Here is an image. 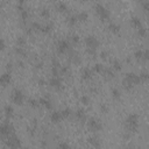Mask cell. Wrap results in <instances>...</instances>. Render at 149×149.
<instances>
[{
  "mask_svg": "<svg viewBox=\"0 0 149 149\" xmlns=\"http://www.w3.org/2000/svg\"><path fill=\"white\" fill-rule=\"evenodd\" d=\"M139 121H140V116L136 113H130L127 115L126 120H125V128L126 132L133 134L136 133L139 129Z\"/></svg>",
  "mask_w": 149,
  "mask_h": 149,
  "instance_id": "6da1fadb",
  "label": "cell"
},
{
  "mask_svg": "<svg viewBox=\"0 0 149 149\" xmlns=\"http://www.w3.org/2000/svg\"><path fill=\"white\" fill-rule=\"evenodd\" d=\"M3 142H5V144H6L8 148H10V149H16V148L22 147L21 140L19 139V136H17L15 133H13V134L8 135L6 139H3Z\"/></svg>",
  "mask_w": 149,
  "mask_h": 149,
  "instance_id": "7a4b0ae2",
  "label": "cell"
},
{
  "mask_svg": "<svg viewBox=\"0 0 149 149\" xmlns=\"http://www.w3.org/2000/svg\"><path fill=\"white\" fill-rule=\"evenodd\" d=\"M94 10H95L97 15L99 16V19L101 21H106V20H108L111 17V12L100 2H97L94 5Z\"/></svg>",
  "mask_w": 149,
  "mask_h": 149,
  "instance_id": "3957f363",
  "label": "cell"
},
{
  "mask_svg": "<svg viewBox=\"0 0 149 149\" xmlns=\"http://www.w3.org/2000/svg\"><path fill=\"white\" fill-rule=\"evenodd\" d=\"M13 133H15L14 126H13L8 120L2 121V123L0 125V135H1V137H2V139H6L8 135H10V134H13Z\"/></svg>",
  "mask_w": 149,
  "mask_h": 149,
  "instance_id": "277c9868",
  "label": "cell"
},
{
  "mask_svg": "<svg viewBox=\"0 0 149 149\" xmlns=\"http://www.w3.org/2000/svg\"><path fill=\"white\" fill-rule=\"evenodd\" d=\"M10 100L15 104V105H23L24 102V93L22 92V90L20 88H14L10 93Z\"/></svg>",
  "mask_w": 149,
  "mask_h": 149,
  "instance_id": "5b68a950",
  "label": "cell"
},
{
  "mask_svg": "<svg viewBox=\"0 0 149 149\" xmlns=\"http://www.w3.org/2000/svg\"><path fill=\"white\" fill-rule=\"evenodd\" d=\"M56 49H57V52L59 55H64L70 50V42L68 40H65V38H62V40H59L57 42Z\"/></svg>",
  "mask_w": 149,
  "mask_h": 149,
  "instance_id": "8992f818",
  "label": "cell"
},
{
  "mask_svg": "<svg viewBox=\"0 0 149 149\" xmlns=\"http://www.w3.org/2000/svg\"><path fill=\"white\" fill-rule=\"evenodd\" d=\"M87 127L92 132H100L102 129V123L97 118H90L87 121Z\"/></svg>",
  "mask_w": 149,
  "mask_h": 149,
  "instance_id": "52a82bcc",
  "label": "cell"
},
{
  "mask_svg": "<svg viewBox=\"0 0 149 149\" xmlns=\"http://www.w3.org/2000/svg\"><path fill=\"white\" fill-rule=\"evenodd\" d=\"M86 48H92V49H97L99 47V40L97 38V36L94 35H87L84 40Z\"/></svg>",
  "mask_w": 149,
  "mask_h": 149,
  "instance_id": "ba28073f",
  "label": "cell"
},
{
  "mask_svg": "<svg viewBox=\"0 0 149 149\" xmlns=\"http://www.w3.org/2000/svg\"><path fill=\"white\" fill-rule=\"evenodd\" d=\"M48 83H49V85H50L51 87H54L56 91H61V90L63 88V81H62V79H61L59 76H58V77L51 76V78L48 80Z\"/></svg>",
  "mask_w": 149,
  "mask_h": 149,
  "instance_id": "9c48e42d",
  "label": "cell"
},
{
  "mask_svg": "<svg viewBox=\"0 0 149 149\" xmlns=\"http://www.w3.org/2000/svg\"><path fill=\"white\" fill-rule=\"evenodd\" d=\"M38 101H40V105H41L42 107H44L47 111H51V109H52V107H54L52 101H51V99H50V97H49V95L41 97V98L38 99Z\"/></svg>",
  "mask_w": 149,
  "mask_h": 149,
  "instance_id": "30bf717a",
  "label": "cell"
},
{
  "mask_svg": "<svg viewBox=\"0 0 149 149\" xmlns=\"http://www.w3.org/2000/svg\"><path fill=\"white\" fill-rule=\"evenodd\" d=\"M125 78H127L128 80H130L135 86L142 83V80H141V78H140V74H137V73H135V72H127V73L125 74Z\"/></svg>",
  "mask_w": 149,
  "mask_h": 149,
  "instance_id": "8fae6325",
  "label": "cell"
},
{
  "mask_svg": "<svg viewBox=\"0 0 149 149\" xmlns=\"http://www.w3.org/2000/svg\"><path fill=\"white\" fill-rule=\"evenodd\" d=\"M10 81H12V72L7 70L6 72H3L1 74V77H0V84H1V86H6Z\"/></svg>",
  "mask_w": 149,
  "mask_h": 149,
  "instance_id": "7c38bea8",
  "label": "cell"
},
{
  "mask_svg": "<svg viewBox=\"0 0 149 149\" xmlns=\"http://www.w3.org/2000/svg\"><path fill=\"white\" fill-rule=\"evenodd\" d=\"M63 120V115L61 111H52L50 114V121L52 123H59Z\"/></svg>",
  "mask_w": 149,
  "mask_h": 149,
  "instance_id": "4fadbf2b",
  "label": "cell"
},
{
  "mask_svg": "<svg viewBox=\"0 0 149 149\" xmlns=\"http://www.w3.org/2000/svg\"><path fill=\"white\" fill-rule=\"evenodd\" d=\"M93 70L92 69H90V68H84L83 70H81V74H80V77H81V80H90L92 77H93Z\"/></svg>",
  "mask_w": 149,
  "mask_h": 149,
  "instance_id": "5bb4252c",
  "label": "cell"
},
{
  "mask_svg": "<svg viewBox=\"0 0 149 149\" xmlns=\"http://www.w3.org/2000/svg\"><path fill=\"white\" fill-rule=\"evenodd\" d=\"M74 118H76V120H78L80 122H84L86 120V111L84 108H78L74 112Z\"/></svg>",
  "mask_w": 149,
  "mask_h": 149,
  "instance_id": "9a60e30c",
  "label": "cell"
},
{
  "mask_svg": "<svg viewBox=\"0 0 149 149\" xmlns=\"http://www.w3.org/2000/svg\"><path fill=\"white\" fill-rule=\"evenodd\" d=\"M55 8H56V10L59 12V13H66V12L69 10V6H68L64 1H57V2L55 3Z\"/></svg>",
  "mask_w": 149,
  "mask_h": 149,
  "instance_id": "2e32d148",
  "label": "cell"
},
{
  "mask_svg": "<svg viewBox=\"0 0 149 149\" xmlns=\"http://www.w3.org/2000/svg\"><path fill=\"white\" fill-rule=\"evenodd\" d=\"M3 114H5V116H6L8 120L12 119V118L14 116V108H13V106L9 105V104L5 105V107H3Z\"/></svg>",
  "mask_w": 149,
  "mask_h": 149,
  "instance_id": "e0dca14e",
  "label": "cell"
},
{
  "mask_svg": "<svg viewBox=\"0 0 149 149\" xmlns=\"http://www.w3.org/2000/svg\"><path fill=\"white\" fill-rule=\"evenodd\" d=\"M87 142L90 143V146H92L93 148H100L101 147V142H100V140H99V137L98 136H90L88 139H87Z\"/></svg>",
  "mask_w": 149,
  "mask_h": 149,
  "instance_id": "ac0fdd59",
  "label": "cell"
},
{
  "mask_svg": "<svg viewBox=\"0 0 149 149\" xmlns=\"http://www.w3.org/2000/svg\"><path fill=\"white\" fill-rule=\"evenodd\" d=\"M52 29H54V23H52V22H47V23L42 24L40 31H41L42 34H50V33L52 31Z\"/></svg>",
  "mask_w": 149,
  "mask_h": 149,
  "instance_id": "d6986e66",
  "label": "cell"
},
{
  "mask_svg": "<svg viewBox=\"0 0 149 149\" xmlns=\"http://www.w3.org/2000/svg\"><path fill=\"white\" fill-rule=\"evenodd\" d=\"M129 22H130V26L133 28H135V29H137V28H140L142 26V21H141V19L139 16H132Z\"/></svg>",
  "mask_w": 149,
  "mask_h": 149,
  "instance_id": "ffe728a7",
  "label": "cell"
},
{
  "mask_svg": "<svg viewBox=\"0 0 149 149\" xmlns=\"http://www.w3.org/2000/svg\"><path fill=\"white\" fill-rule=\"evenodd\" d=\"M108 29H109V31H111L112 34H119L120 30H121V27H120L118 23H115V22H111V23L108 24Z\"/></svg>",
  "mask_w": 149,
  "mask_h": 149,
  "instance_id": "44dd1931",
  "label": "cell"
},
{
  "mask_svg": "<svg viewBox=\"0 0 149 149\" xmlns=\"http://www.w3.org/2000/svg\"><path fill=\"white\" fill-rule=\"evenodd\" d=\"M14 52H15L17 56H21V57H27V55H28V52H27V50L24 49V47H19V45H16V47L14 48Z\"/></svg>",
  "mask_w": 149,
  "mask_h": 149,
  "instance_id": "7402d4cb",
  "label": "cell"
},
{
  "mask_svg": "<svg viewBox=\"0 0 149 149\" xmlns=\"http://www.w3.org/2000/svg\"><path fill=\"white\" fill-rule=\"evenodd\" d=\"M112 69L114 70V71H121L122 70V63L118 59V58H114V59H112Z\"/></svg>",
  "mask_w": 149,
  "mask_h": 149,
  "instance_id": "603a6c76",
  "label": "cell"
},
{
  "mask_svg": "<svg viewBox=\"0 0 149 149\" xmlns=\"http://www.w3.org/2000/svg\"><path fill=\"white\" fill-rule=\"evenodd\" d=\"M111 95H112V99L113 100H120L121 99V92L116 87H113L111 90Z\"/></svg>",
  "mask_w": 149,
  "mask_h": 149,
  "instance_id": "cb8c5ba5",
  "label": "cell"
},
{
  "mask_svg": "<svg viewBox=\"0 0 149 149\" xmlns=\"http://www.w3.org/2000/svg\"><path fill=\"white\" fill-rule=\"evenodd\" d=\"M134 84L130 81V80H128L127 78H123V80H122V87L125 88V90H127V91H130V90H133L134 88Z\"/></svg>",
  "mask_w": 149,
  "mask_h": 149,
  "instance_id": "d4e9b609",
  "label": "cell"
},
{
  "mask_svg": "<svg viewBox=\"0 0 149 149\" xmlns=\"http://www.w3.org/2000/svg\"><path fill=\"white\" fill-rule=\"evenodd\" d=\"M40 15L43 17V19H49L51 16V13H50V9L48 7H42L40 9Z\"/></svg>",
  "mask_w": 149,
  "mask_h": 149,
  "instance_id": "484cf974",
  "label": "cell"
},
{
  "mask_svg": "<svg viewBox=\"0 0 149 149\" xmlns=\"http://www.w3.org/2000/svg\"><path fill=\"white\" fill-rule=\"evenodd\" d=\"M102 74H104L106 78H114V77H115L114 70H113L112 68H105L104 71H102Z\"/></svg>",
  "mask_w": 149,
  "mask_h": 149,
  "instance_id": "4316f807",
  "label": "cell"
},
{
  "mask_svg": "<svg viewBox=\"0 0 149 149\" xmlns=\"http://www.w3.org/2000/svg\"><path fill=\"white\" fill-rule=\"evenodd\" d=\"M19 14H20L21 22H22V23H26V22H27V20H28V17H29V12H28V9L26 8V9H23V10L19 12Z\"/></svg>",
  "mask_w": 149,
  "mask_h": 149,
  "instance_id": "83f0119b",
  "label": "cell"
},
{
  "mask_svg": "<svg viewBox=\"0 0 149 149\" xmlns=\"http://www.w3.org/2000/svg\"><path fill=\"white\" fill-rule=\"evenodd\" d=\"M77 17H78V21L79 22H86L87 21V19H88V13L87 12H79L78 14H77Z\"/></svg>",
  "mask_w": 149,
  "mask_h": 149,
  "instance_id": "f1b7e54d",
  "label": "cell"
},
{
  "mask_svg": "<svg viewBox=\"0 0 149 149\" xmlns=\"http://www.w3.org/2000/svg\"><path fill=\"white\" fill-rule=\"evenodd\" d=\"M66 22H68L70 26H74L77 22H79V21H78V17H77V14H72V15L68 16Z\"/></svg>",
  "mask_w": 149,
  "mask_h": 149,
  "instance_id": "f546056e",
  "label": "cell"
},
{
  "mask_svg": "<svg viewBox=\"0 0 149 149\" xmlns=\"http://www.w3.org/2000/svg\"><path fill=\"white\" fill-rule=\"evenodd\" d=\"M70 59H71L74 64L80 63V57H79V55H78L76 51H71V52H70Z\"/></svg>",
  "mask_w": 149,
  "mask_h": 149,
  "instance_id": "4dcf8cb0",
  "label": "cell"
},
{
  "mask_svg": "<svg viewBox=\"0 0 149 149\" xmlns=\"http://www.w3.org/2000/svg\"><path fill=\"white\" fill-rule=\"evenodd\" d=\"M104 69H105V66L102 64H100V63H95L93 65V68H92V70H93L94 73H102Z\"/></svg>",
  "mask_w": 149,
  "mask_h": 149,
  "instance_id": "1f68e13d",
  "label": "cell"
},
{
  "mask_svg": "<svg viewBox=\"0 0 149 149\" xmlns=\"http://www.w3.org/2000/svg\"><path fill=\"white\" fill-rule=\"evenodd\" d=\"M62 115H63V119H69L71 115H72V109L71 108H69V107H65V108H63L62 111Z\"/></svg>",
  "mask_w": 149,
  "mask_h": 149,
  "instance_id": "d6a6232c",
  "label": "cell"
},
{
  "mask_svg": "<svg viewBox=\"0 0 149 149\" xmlns=\"http://www.w3.org/2000/svg\"><path fill=\"white\" fill-rule=\"evenodd\" d=\"M28 105H29L30 107H33V108H37V107L41 106L38 99H34V98H29V99H28Z\"/></svg>",
  "mask_w": 149,
  "mask_h": 149,
  "instance_id": "836d02e7",
  "label": "cell"
},
{
  "mask_svg": "<svg viewBox=\"0 0 149 149\" xmlns=\"http://www.w3.org/2000/svg\"><path fill=\"white\" fill-rule=\"evenodd\" d=\"M136 34H137V36H139V37L143 38V37H146V36H147V29H146L143 26H141L140 28H137V29H136Z\"/></svg>",
  "mask_w": 149,
  "mask_h": 149,
  "instance_id": "e575fe53",
  "label": "cell"
},
{
  "mask_svg": "<svg viewBox=\"0 0 149 149\" xmlns=\"http://www.w3.org/2000/svg\"><path fill=\"white\" fill-rule=\"evenodd\" d=\"M26 43H27V40L24 36H17L16 37V45L19 47H26Z\"/></svg>",
  "mask_w": 149,
  "mask_h": 149,
  "instance_id": "d590c367",
  "label": "cell"
},
{
  "mask_svg": "<svg viewBox=\"0 0 149 149\" xmlns=\"http://www.w3.org/2000/svg\"><path fill=\"white\" fill-rule=\"evenodd\" d=\"M140 74V78H141V80H142V83L144 81V83H148L149 81V71H142L141 73H139Z\"/></svg>",
  "mask_w": 149,
  "mask_h": 149,
  "instance_id": "8d00e7d4",
  "label": "cell"
},
{
  "mask_svg": "<svg viewBox=\"0 0 149 149\" xmlns=\"http://www.w3.org/2000/svg\"><path fill=\"white\" fill-rule=\"evenodd\" d=\"M133 56L135 57V59L141 61L142 57H143V50H142V49H136V50L134 51V55H133Z\"/></svg>",
  "mask_w": 149,
  "mask_h": 149,
  "instance_id": "74e56055",
  "label": "cell"
},
{
  "mask_svg": "<svg viewBox=\"0 0 149 149\" xmlns=\"http://www.w3.org/2000/svg\"><path fill=\"white\" fill-rule=\"evenodd\" d=\"M34 31H40L41 30V27H42V24L41 23H38V22H36V21H34V22H31L30 23V26H29Z\"/></svg>",
  "mask_w": 149,
  "mask_h": 149,
  "instance_id": "f35d334b",
  "label": "cell"
},
{
  "mask_svg": "<svg viewBox=\"0 0 149 149\" xmlns=\"http://www.w3.org/2000/svg\"><path fill=\"white\" fill-rule=\"evenodd\" d=\"M70 40H71V42H72L73 44H78L79 41H80V37H79L78 34H72V35L70 36Z\"/></svg>",
  "mask_w": 149,
  "mask_h": 149,
  "instance_id": "ab89813d",
  "label": "cell"
},
{
  "mask_svg": "<svg viewBox=\"0 0 149 149\" xmlns=\"http://www.w3.org/2000/svg\"><path fill=\"white\" fill-rule=\"evenodd\" d=\"M80 102L83 104V105H88L90 104V97L87 95V94H83L81 97H80Z\"/></svg>",
  "mask_w": 149,
  "mask_h": 149,
  "instance_id": "60d3db41",
  "label": "cell"
},
{
  "mask_svg": "<svg viewBox=\"0 0 149 149\" xmlns=\"http://www.w3.org/2000/svg\"><path fill=\"white\" fill-rule=\"evenodd\" d=\"M140 1H141L142 9L144 12H149V0H140Z\"/></svg>",
  "mask_w": 149,
  "mask_h": 149,
  "instance_id": "b9f144b4",
  "label": "cell"
},
{
  "mask_svg": "<svg viewBox=\"0 0 149 149\" xmlns=\"http://www.w3.org/2000/svg\"><path fill=\"white\" fill-rule=\"evenodd\" d=\"M142 61H144V62H149V49H144V50H143V57H142Z\"/></svg>",
  "mask_w": 149,
  "mask_h": 149,
  "instance_id": "7bdbcfd3",
  "label": "cell"
},
{
  "mask_svg": "<svg viewBox=\"0 0 149 149\" xmlns=\"http://www.w3.org/2000/svg\"><path fill=\"white\" fill-rule=\"evenodd\" d=\"M97 49H92V48H86V54H88L90 56H92V57H95V55H97V51H95Z\"/></svg>",
  "mask_w": 149,
  "mask_h": 149,
  "instance_id": "ee69618b",
  "label": "cell"
},
{
  "mask_svg": "<svg viewBox=\"0 0 149 149\" xmlns=\"http://www.w3.org/2000/svg\"><path fill=\"white\" fill-rule=\"evenodd\" d=\"M57 147H58V148H63V149H66V148H70V144H69L68 142H59V143L57 144Z\"/></svg>",
  "mask_w": 149,
  "mask_h": 149,
  "instance_id": "f6af8a7d",
  "label": "cell"
},
{
  "mask_svg": "<svg viewBox=\"0 0 149 149\" xmlns=\"http://www.w3.org/2000/svg\"><path fill=\"white\" fill-rule=\"evenodd\" d=\"M100 111H101L102 113H105V114L108 113V106H107L106 104H101V105H100Z\"/></svg>",
  "mask_w": 149,
  "mask_h": 149,
  "instance_id": "bcb514c9",
  "label": "cell"
},
{
  "mask_svg": "<svg viewBox=\"0 0 149 149\" xmlns=\"http://www.w3.org/2000/svg\"><path fill=\"white\" fill-rule=\"evenodd\" d=\"M69 73V68L68 66H61V74H68Z\"/></svg>",
  "mask_w": 149,
  "mask_h": 149,
  "instance_id": "7dc6e473",
  "label": "cell"
},
{
  "mask_svg": "<svg viewBox=\"0 0 149 149\" xmlns=\"http://www.w3.org/2000/svg\"><path fill=\"white\" fill-rule=\"evenodd\" d=\"M37 84H38L40 86H44V85L47 84V80H45L44 78H38V79H37Z\"/></svg>",
  "mask_w": 149,
  "mask_h": 149,
  "instance_id": "c3c4849f",
  "label": "cell"
},
{
  "mask_svg": "<svg viewBox=\"0 0 149 149\" xmlns=\"http://www.w3.org/2000/svg\"><path fill=\"white\" fill-rule=\"evenodd\" d=\"M108 55H109V54H108V51H105V50H104V51H101L100 57H101V58H104V59H106V58L108 57Z\"/></svg>",
  "mask_w": 149,
  "mask_h": 149,
  "instance_id": "681fc988",
  "label": "cell"
},
{
  "mask_svg": "<svg viewBox=\"0 0 149 149\" xmlns=\"http://www.w3.org/2000/svg\"><path fill=\"white\" fill-rule=\"evenodd\" d=\"M5 48H6V42H5L3 38H1V44H0V49H1V51H3Z\"/></svg>",
  "mask_w": 149,
  "mask_h": 149,
  "instance_id": "f907efd6",
  "label": "cell"
},
{
  "mask_svg": "<svg viewBox=\"0 0 149 149\" xmlns=\"http://www.w3.org/2000/svg\"><path fill=\"white\" fill-rule=\"evenodd\" d=\"M42 66H43V63H42V62H38V63L35 64V68H36V69H41Z\"/></svg>",
  "mask_w": 149,
  "mask_h": 149,
  "instance_id": "816d5d0a",
  "label": "cell"
},
{
  "mask_svg": "<svg viewBox=\"0 0 149 149\" xmlns=\"http://www.w3.org/2000/svg\"><path fill=\"white\" fill-rule=\"evenodd\" d=\"M24 3H26V0H17V5H22V6H24Z\"/></svg>",
  "mask_w": 149,
  "mask_h": 149,
  "instance_id": "f5cc1de1",
  "label": "cell"
},
{
  "mask_svg": "<svg viewBox=\"0 0 149 149\" xmlns=\"http://www.w3.org/2000/svg\"><path fill=\"white\" fill-rule=\"evenodd\" d=\"M17 65H19L20 68H23V63H22L21 61H17Z\"/></svg>",
  "mask_w": 149,
  "mask_h": 149,
  "instance_id": "db71d44e",
  "label": "cell"
},
{
  "mask_svg": "<svg viewBox=\"0 0 149 149\" xmlns=\"http://www.w3.org/2000/svg\"><path fill=\"white\" fill-rule=\"evenodd\" d=\"M81 1H83V2H86V1H88V0H81Z\"/></svg>",
  "mask_w": 149,
  "mask_h": 149,
  "instance_id": "11a10c76",
  "label": "cell"
},
{
  "mask_svg": "<svg viewBox=\"0 0 149 149\" xmlns=\"http://www.w3.org/2000/svg\"><path fill=\"white\" fill-rule=\"evenodd\" d=\"M148 148H149V144H148Z\"/></svg>",
  "mask_w": 149,
  "mask_h": 149,
  "instance_id": "9f6ffc18",
  "label": "cell"
}]
</instances>
